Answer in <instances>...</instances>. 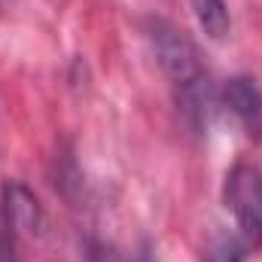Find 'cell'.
Returning a JSON list of instances; mask_svg holds the SVG:
<instances>
[{"label":"cell","instance_id":"cell-1","mask_svg":"<svg viewBox=\"0 0 262 262\" xmlns=\"http://www.w3.org/2000/svg\"><path fill=\"white\" fill-rule=\"evenodd\" d=\"M149 43L156 49V58L165 70V76L171 79L177 107L183 110L189 125L198 131L207 128L220 107V95L210 82V73L204 67L198 46L189 40L186 31H180L177 25L165 18L149 21Z\"/></svg>","mask_w":262,"mask_h":262},{"label":"cell","instance_id":"cell-2","mask_svg":"<svg viewBox=\"0 0 262 262\" xmlns=\"http://www.w3.org/2000/svg\"><path fill=\"white\" fill-rule=\"evenodd\" d=\"M223 204L235 216L238 241L244 250L262 247V168L253 162H238L223 183Z\"/></svg>","mask_w":262,"mask_h":262},{"label":"cell","instance_id":"cell-4","mask_svg":"<svg viewBox=\"0 0 262 262\" xmlns=\"http://www.w3.org/2000/svg\"><path fill=\"white\" fill-rule=\"evenodd\" d=\"M0 201H3V223H6V229L12 235H18V238H37L43 232V207H40L37 195L25 183L6 180Z\"/></svg>","mask_w":262,"mask_h":262},{"label":"cell","instance_id":"cell-6","mask_svg":"<svg viewBox=\"0 0 262 262\" xmlns=\"http://www.w3.org/2000/svg\"><path fill=\"white\" fill-rule=\"evenodd\" d=\"M241 256H244V244H241L238 238H232V241L216 244L207 262H241Z\"/></svg>","mask_w":262,"mask_h":262},{"label":"cell","instance_id":"cell-3","mask_svg":"<svg viewBox=\"0 0 262 262\" xmlns=\"http://www.w3.org/2000/svg\"><path fill=\"white\" fill-rule=\"evenodd\" d=\"M220 104L235 116L247 140L262 143V89L256 85V79L232 76L220 92Z\"/></svg>","mask_w":262,"mask_h":262},{"label":"cell","instance_id":"cell-5","mask_svg":"<svg viewBox=\"0 0 262 262\" xmlns=\"http://www.w3.org/2000/svg\"><path fill=\"white\" fill-rule=\"evenodd\" d=\"M192 3V12H195L201 31L210 37V40H226L229 31H232V15H229V6L226 0H189Z\"/></svg>","mask_w":262,"mask_h":262}]
</instances>
